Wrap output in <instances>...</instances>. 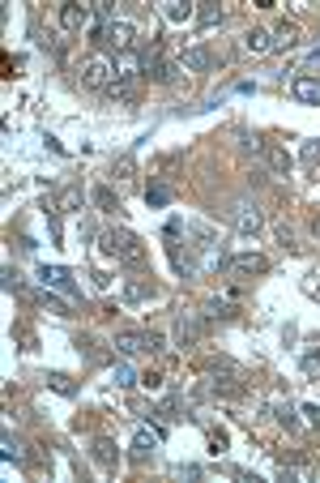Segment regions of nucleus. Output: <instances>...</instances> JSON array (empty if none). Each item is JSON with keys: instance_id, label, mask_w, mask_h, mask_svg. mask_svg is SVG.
<instances>
[{"instance_id": "f257e3e1", "label": "nucleus", "mask_w": 320, "mask_h": 483, "mask_svg": "<svg viewBox=\"0 0 320 483\" xmlns=\"http://www.w3.org/2000/svg\"><path fill=\"white\" fill-rule=\"evenodd\" d=\"M98 248H103L107 257H120V261H124V265H133V270H141V265H145V248H141V240H137L133 231H124V227L103 231V235H98Z\"/></svg>"}, {"instance_id": "f03ea898", "label": "nucleus", "mask_w": 320, "mask_h": 483, "mask_svg": "<svg viewBox=\"0 0 320 483\" xmlns=\"http://www.w3.org/2000/svg\"><path fill=\"white\" fill-rule=\"evenodd\" d=\"M115 60L107 56V51H94V56H86L81 60V86H90V90H111L115 86Z\"/></svg>"}, {"instance_id": "7ed1b4c3", "label": "nucleus", "mask_w": 320, "mask_h": 483, "mask_svg": "<svg viewBox=\"0 0 320 483\" xmlns=\"http://www.w3.org/2000/svg\"><path fill=\"white\" fill-rule=\"evenodd\" d=\"M133 39H137V26L124 21V17H115V21H107V26H94V43L107 47V51H115V56H124V51L133 47Z\"/></svg>"}, {"instance_id": "20e7f679", "label": "nucleus", "mask_w": 320, "mask_h": 483, "mask_svg": "<svg viewBox=\"0 0 320 483\" xmlns=\"http://www.w3.org/2000/svg\"><path fill=\"white\" fill-rule=\"evenodd\" d=\"M175 73H180V64L167 60L158 43L150 51H141V77H150V81H175Z\"/></svg>"}, {"instance_id": "39448f33", "label": "nucleus", "mask_w": 320, "mask_h": 483, "mask_svg": "<svg viewBox=\"0 0 320 483\" xmlns=\"http://www.w3.org/2000/svg\"><path fill=\"white\" fill-rule=\"evenodd\" d=\"M222 218H227L239 235H257V231H261V210H257V205H248V201L227 205V210H222Z\"/></svg>"}, {"instance_id": "423d86ee", "label": "nucleus", "mask_w": 320, "mask_h": 483, "mask_svg": "<svg viewBox=\"0 0 320 483\" xmlns=\"http://www.w3.org/2000/svg\"><path fill=\"white\" fill-rule=\"evenodd\" d=\"M222 270H227L231 278H252V274H265V270H269V261H265V257H257V253H239V257L222 261Z\"/></svg>"}, {"instance_id": "0eeeda50", "label": "nucleus", "mask_w": 320, "mask_h": 483, "mask_svg": "<svg viewBox=\"0 0 320 483\" xmlns=\"http://www.w3.org/2000/svg\"><path fill=\"white\" fill-rule=\"evenodd\" d=\"M38 278H43V287L64 291V300H77V283H73V274L64 265H38Z\"/></svg>"}, {"instance_id": "6e6552de", "label": "nucleus", "mask_w": 320, "mask_h": 483, "mask_svg": "<svg viewBox=\"0 0 320 483\" xmlns=\"http://www.w3.org/2000/svg\"><path fill=\"white\" fill-rule=\"evenodd\" d=\"M90 17H94V9H90V4H77V0L60 4V26H64V30H86V26H90Z\"/></svg>"}, {"instance_id": "1a4fd4ad", "label": "nucleus", "mask_w": 320, "mask_h": 483, "mask_svg": "<svg viewBox=\"0 0 320 483\" xmlns=\"http://www.w3.org/2000/svg\"><path fill=\"white\" fill-rule=\"evenodd\" d=\"M115 347H120V355H128V360L145 355V330H120V334H115Z\"/></svg>"}, {"instance_id": "9d476101", "label": "nucleus", "mask_w": 320, "mask_h": 483, "mask_svg": "<svg viewBox=\"0 0 320 483\" xmlns=\"http://www.w3.org/2000/svg\"><path fill=\"white\" fill-rule=\"evenodd\" d=\"M210 64H214V56H210V47H201V43L180 56V68H188V73H205Z\"/></svg>"}, {"instance_id": "9b49d317", "label": "nucleus", "mask_w": 320, "mask_h": 483, "mask_svg": "<svg viewBox=\"0 0 320 483\" xmlns=\"http://www.w3.org/2000/svg\"><path fill=\"white\" fill-rule=\"evenodd\" d=\"M145 201H150V210H162V205H171L175 201V188L167 184V180H150V188H145Z\"/></svg>"}, {"instance_id": "f8f14e48", "label": "nucleus", "mask_w": 320, "mask_h": 483, "mask_svg": "<svg viewBox=\"0 0 320 483\" xmlns=\"http://www.w3.org/2000/svg\"><path fill=\"white\" fill-rule=\"evenodd\" d=\"M154 449H158V432H145V428H141V432L133 437V454H128V458H133V462H150Z\"/></svg>"}, {"instance_id": "ddd939ff", "label": "nucleus", "mask_w": 320, "mask_h": 483, "mask_svg": "<svg viewBox=\"0 0 320 483\" xmlns=\"http://www.w3.org/2000/svg\"><path fill=\"white\" fill-rule=\"evenodd\" d=\"M291 94H295L299 103H320V77H308V73H299V77L291 81Z\"/></svg>"}, {"instance_id": "4468645a", "label": "nucleus", "mask_w": 320, "mask_h": 483, "mask_svg": "<svg viewBox=\"0 0 320 483\" xmlns=\"http://www.w3.org/2000/svg\"><path fill=\"white\" fill-rule=\"evenodd\" d=\"M244 51H252V56L274 51V34H269V30H261V26H252V30L244 34Z\"/></svg>"}, {"instance_id": "2eb2a0df", "label": "nucleus", "mask_w": 320, "mask_h": 483, "mask_svg": "<svg viewBox=\"0 0 320 483\" xmlns=\"http://www.w3.org/2000/svg\"><path fill=\"white\" fill-rule=\"evenodd\" d=\"M115 103H124V107H137V98H141V86H137V77L133 81H124V77H115V86L107 90Z\"/></svg>"}, {"instance_id": "dca6fc26", "label": "nucleus", "mask_w": 320, "mask_h": 483, "mask_svg": "<svg viewBox=\"0 0 320 483\" xmlns=\"http://www.w3.org/2000/svg\"><path fill=\"white\" fill-rule=\"evenodd\" d=\"M154 295H158V287L150 278H128L124 283V300L128 304H141V300H154Z\"/></svg>"}, {"instance_id": "f3484780", "label": "nucleus", "mask_w": 320, "mask_h": 483, "mask_svg": "<svg viewBox=\"0 0 320 483\" xmlns=\"http://www.w3.org/2000/svg\"><path fill=\"white\" fill-rule=\"evenodd\" d=\"M197 334H201V321H197V317H180V321H175V347H192Z\"/></svg>"}, {"instance_id": "a211bd4d", "label": "nucleus", "mask_w": 320, "mask_h": 483, "mask_svg": "<svg viewBox=\"0 0 320 483\" xmlns=\"http://www.w3.org/2000/svg\"><path fill=\"white\" fill-rule=\"evenodd\" d=\"M299 43V26L295 21H278V30H274V47L278 51H291Z\"/></svg>"}, {"instance_id": "6ab92c4d", "label": "nucleus", "mask_w": 320, "mask_h": 483, "mask_svg": "<svg viewBox=\"0 0 320 483\" xmlns=\"http://www.w3.org/2000/svg\"><path fill=\"white\" fill-rule=\"evenodd\" d=\"M90 201H94L103 214H115V210H120V197H115L107 184H94V188H90Z\"/></svg>"}, {"instance_id": "aec40b11", "label": "nucleus", "mask_w": 320, "mask_h": 483, "mask_svg": "<svg viewBox=\"0 0 320 483\" xmlns=\"http://www.w3.org/2000/svg\"><path fill=\"white\" fill-rule=\"evenodd\" d=\"M90 454H94V462H98V467H115V462H120V449H115V441H107V437H98Z\"/></svg>"}, {"instance_id": "412c9836", "label": "nucleus", "mask_w": 320, "mask_h": 483, "mask_svg": "<svg viewBox=\"0 0 320 483\" xmlns=\"http://www.w3.org/2000/svg\"><path fill=\"white\" fill-rule=\"evenodd\" d=\"M265 163H269L274 176H287V171H291V154H287L282 146H265Z\"/></svg>"}, {"instance_id": "4be33fe9", "label": "nucleus", "mask_w": 320, "mask_h": 483, "mask_svg": "<svg viewBox=\"0 0 320 483\" xmlns=\"http://www.w3.org/2000/svg\"><path fill=\"white\" fill-rule=\"evenodd\" d=\"M171 265H175L180 274H197V270H201L197 257H192V248H180V244H171Z\"/></svg>"}, {"instance_id": "5701e85b", "label": "nucleus", "mask_w": 320, "mask_h": 483, "mask_svg": "<svg viewBox=\"0 0 320 483\" xmlns=\"http://www.w3.org/2000/svg\"><path fill=\"white\" fill-rule=\"evenodd\" d=\"M218 21H222V4L201 0V4H197V26H218Z\"/></svg>"}, {"instance_id": "b1692460", "label": "nucleus", "mask_w": 320, "mask_h": 483, "mask_svg": "<svg viewBox=\"0 0 320 483\" xmlns=\"http://www.w3.org/2000/svg\"><path fill=\"white\" fill-rule=\"evenodd\" d=\"M77 205H81V188H77V184H68V188H60V197H56V205H51V210L68 214V210H77Z\"/></svg>"}, {"instance_id": "393cba45", "label": "nucleus", "mask_w": 320, "mask_h": 483, "mask_svg": "<svg viewBox=\"0 0 320 483\" xmlns=\"http://www.w3.org/2000/svg\"><path fill=\"white\" fill-rule=\"evenodd\" d=\"M162 17H171V21H188V17H197V9H192V4H180V0H167V4H162Z\"/></svg>"}, {"instance_id": "a878e982", "label": "nucleus", "mask_w": 320, "mask_h": 483, "mask_svg": "<svg viewBox=\"0 0 320 483\" xmlns=\"http://www.w3.org/2000/svg\"><path fill=\"white\" fill-rule=\"evenodd\" d=\"M158 351H167L162 334H158V330H145V355H158Z\"/></svg>"}, {"instance_id": "bb28decb", "label": "nucleus", "mask_w": 320, "mask_h": 483, "mask_svg": "<svg viewBox=\"0 0 320 483\" xmlns=\"http://www.w3.org/2000/svg\"><path fill=\"white\" fill-rule=\"evenodd\" d=\"M111 176H120V180H128V176H133V158H128V154H120V158L111 163Z\"/></svg>"}, {"instance_id": "cd10ccee", "label": "nucleus", "mask_w": 320, "mask_h": 483, "mask_svg": "<svg viewBox=\"0 0 320 483\" xmlns=\"http://www.w3.org/2000/svg\"><path fill=\"white\" fill-rule=\"evenodd\" d=\"M47 381H51V390H56V394H73V381H68L64 372H51Z\"/></svg>"}, {"instance_id": "c85d7f7f", "label": "nucleus", "mask_w": 320, "mask_h": 483, "mask_svg": "<svg viewBox=\"0 0 320 483\" xmlns=\"http://www.w3.org/2000/svg\"><path fill=\"white\" fill-rule=\"evenodd\" d=\"M13 338H17V342H21L26 351H34V334H30L26 325H13Z\"/></svg>"}, {"instance_id": "c756f323", "label": "nucleus", "mask_w": 320, "mask_h": 483, "mask_svg": "<svg viewBox=\"0 0 320 483\" xmlns=\"http://www.w3.org/2000/svg\"><path fill=\"white\" fill-rule=\"evenodd\" d=\"M4 458H9V462H21V458H26V454H21V445H17L13 437H4Z\"/></svg>"}, {"instance_id": "7c9ffc66", "label": "nucleus", "mask_w": 320, "mask_h": 483, "mask_svg": "<svg viewBox=\"0 0 320 483\" xmlns=\"http://www.w3.org/2000/svg\"><path fill=\"white\" fill-rule=\"evenodd\" d=\"M274 415H278V424H287V428H291V424H295V411H291V407H282V402H278V407H274Z\"/></svg>"}, {"instance_id": "2f4dec72", "label": "nucleus", "mask_w": 320, "mask_h": 483, "mask_svg": "<svg viewBox=\"0 0 320 483\" xmlns=\"http://www.w3.org/2000/svg\"><path fill=\"white\" fill-rule=\"evenodd\" d=\"M304 163H320V141H308V146H304Z\"/></svg>"}, {"instance_id": "473e14b6", "label": "nucleus", "mask_w": 320, "mask_h": 483, "mask_svg": "<svg viewBox=\"0 0 320 483\" xmlns=\"http://www.w3.org/2000/svg\"><path fill=\"white\" fill-rule=\"evenodd\" d=\"M304 372H308V377H320V355H304Z\"/></svg>"}, {"instance_id": "72a5a7b5", "label": "nucleus", "mask_w": 320, "mask_h": 483, "mask_svg": "<svg viewBox=\"0 0 320 483\" xmlns=\"http://www.w3.org/2000/svg\"><path fill=\"white\" fill-rule=\"evenodd\" d=\"M210 317H231V304H227V300H214V304H210Z\"/></svg>"}, {"instance_id": "f704fd0d", "label": "nucleus", "mask_w": 320, "mask_h": 483, "mask_svg": "<svg viewBox=\"0 0 320 483\" xmlns=\"http://www.w3.org/2000/svg\"><path fill=\"white\" fill-rule=\"evenodd\" d=\"M115 385H137V377H133V368H115Z\"/></svg>"}, {"instance_id": "c9c22d12", "label": "nucleus", "mask_w": 320, "mask_h": 483, "mask_svg": "<svg viewBox=\"0 0 320 483\" xmlns=\"http://www.w3.org/2000/svg\"><path fill=\"white\" fill-rule=\"evenodd\" d=\"M278 240H282V244H287V248H295V231H291V227H287V223H282V227H278Z\"/></svg>"}, {"instance_id": "e433bc0d", "label": "nucleus", "mask_w": 320, "mask_h": 483, "mask_svg": "<svg viewBox=\"0 0 320 483\" xmlns=\"http://www.w3.org/2000/svg\"><path fill=\"white\" fill-rule=\"evenodd\" d=\"M304 415H308V424H312V428H320V407H304Z\"/></svg>"}]
</instances>
